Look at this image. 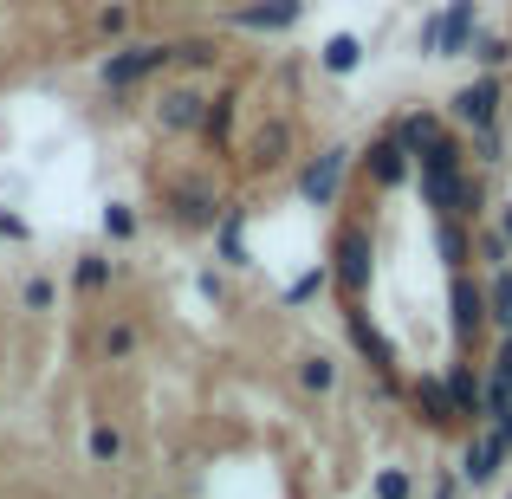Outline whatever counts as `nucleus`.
<instances>
[{
  "label": "nucleus",
  "instance_id": "f257e3e1",
  "mask_svg": "<svg viewBox=\"0 0 512 499\" xmlns=\"http://www.w3.org/2000/svg\"><path fill=\"white\" fill-rule=\"evenodd\" d=\"M331 286L344 292L350 305H363V292H370V279H376V240H370V227L363 221H344L338 234H331Z\"/></svg>",
  "mask_w": 512,
  "mask_h": 499
},
{
  "label": "nucleus",
  "instance_id": "f03ea898",
  "mask_svg": "<svg viewBox=\"0 0 512 499\" xmlns=\"http://www.w3.org/2000/svg\"><path fill=\"white\" fill-rule=\"evenodd\" d=\"M500 117H506V72H480V78H467L461 91H448V124L461 130V137L500 130Z\"/></svg>",
  "mask_w": 512,
  "mask_h": 499
},
{
  "label": "nucleus",
  "instance_id": "7ed1b4c3",
  "mask_svg": "<svg viewBox=\"0 0 512 499\" xmlns=\"http://www.w3.org/2000/svg\"><path fill=\"white\" fill-rule=\"evenodd\" d=\"M480 33V0H448L441 13L422 20V59H467Z\"/></svg>",
  "mask_w": 512,
  "mask_h": 499
},
{
  "label": "nucleus",
  "instance_id": "20e7f679",
  "mask_svg": "<svg viewBox=\"0 0 512 499\" xmlns=\"http://www.w3.org/2000/svg\"><path fill=\"white\" fill-rule=\"evenodd\" d=\"M467 169H474V163H467V137H461V130H448V137H435V143H428L422 156H415V182H422V201H428V208L441 214V201H448V188L461 182Z\"/></svg>",
  "mask_w": 512,
  "mask_h": 499
},
{
  "label": "nucleus",
  "instance_id": "39448f33",
  "mask_svg": "<svg viewBox=\"0 0 512 499\" xmlns=\"http://www.w3.org/2000/svg\"><path fill=\"white\" fill-rule=\"evenodd\" d=\"M448 331H454V344H461V357L487 337V279H474V266H467V273H448Z\"/></svg>",
  "mask_w": 512,
  "mask_h": 499
},
{
  "label": "nucleus",
  "instance_id": "423d86ee",
  "mask_svg": "<svg viewBox=\"0 0 512 499\" xmlns=\"http://www.w3.org/2000/svg\"><path fill=\"white\" fill-rule=\"evenodd\" d=\"M169 65H175L169 39H137V46H117L111 59L98 65V78H104V91H130V85H143V78L169 72Z\"/></svg>",
  "mask_w": 512,
  "mask_h": 499
},
{
  "label": "nucleus",
  "instance_id": "0eeeda50",
  "mask_svg": "<svg viewBox=\"0 0 512 499\" xmlns=\"http://www.w3.org/2000/svg\"><path fill=\"white\" fill-rule=\"evenodd\" d=\"M350 163H357V150H344V143H331V150H318L312 163L299 169V201H305V208H338Z\"/></svg>",
  "mask_w": 512,
  "mask_h": 499
},
{
  "label": "nucleus",
  "instance_id": "6e6552de",
  "mask_svg": "<svg viewBox=\"0 0 512 499\" xmlns=\"http://www.w3.org/2000/svg\"><path fill=\"white\" fill-rule=\"evenodd\" d=\"M163 208H169L175 227H188V234H214V221H221V195H214L201 175H188V182H169Z\"/></svg>",
  "mask_w": 512,
  "mask_h": 499
},
{
  "label": "nucleus",
  "instance_id": "1a4fd4ad",
  "mask_svg": "<svg viewBox=\"0 0 512 499\" xmlns=\"http://www.w3.org/2000/svg\"><path fill=\"white\" fill-rule=\"evenodd\" d=\"M441 383H448V402H454V422L461 428L487 422V376L474 370V357H454L448 370H441Z\"/></svg>",
  "mask_w": 512,
  "mask_h": 499
},
{
  "label": "nucleus",
  "instance_id": "9d476101",
  "mask_svg": "<svg viewBox=\"0 0 512 499\" xmlns=\"http://www.w3.org/2000/svg\"><path fill=\"white\" fill-rule=\"evenodd\" d=\"M357 163H363V182H370V188H383V195H389V188H402V182L415 175V156L402 150V143L389 137V130H383V137H376L370 150L357 156Z\"/></svg>",
  "mask_w": 512,
  "mask_h": 499
},
{
  "label": "nucleus",
  "instance_id": "9b49d317",
  "mask_svg": "<svg viewBox=\"0 0 512 499\" xmlns=\"http://www.w3.org/2000/svg\"><path fill=\"white\" fill-rule=\"evenodd\" d=\"M292 156H299V124H292V117H266L260 130H253V143H247V163L253 169H286Z\"/></svg>",
  "mask_w": 512,
  "mask_h": 499
},
{
  "label": "nucleus",
  "instance_id": "f8f14e48",
  "mask_svg": "<svg viewBox=\"0 0 512 499\" xmlns=\"http://www.w3.org/2000/svg\"><path fill=\"white\" fill-rule=\"evenodd\" d=\"M506 461H512V454L500 448V435H493V428H474V435H467V448H461V467H454V474H461V487H493Z\"/></svg>",
  "mask_w": 512,
  "mask_h": 499
},
{
  "label": "nucleus",
  "instance_id": "ddd939ff",
  "mask_svg": "<svg viewBox=\"0 0 512 499\" xmlns=\"http://www.w3.org/2000/svg\"><path fill=\"white\" fill-rule=\"evenodd\" d=\"M201 117H208V91H195V85H169L163 104H156L163 137H201Z\"/></svg>",
  "mask_w": 512,
  "mask_h": 499
},
{
  "label": "nucleus",
  "instance_id": "4468645a",
  "mask_svg": "<svg viewBox=\"0 0 512 499\" xmlns=\"http://www.w3.org/2000/svg\"><path fill=\"white\" fill-rule=\"evenodd\" d=\"M227 20H234L240 33H292V26L305 20V0H253V7H234Z\"/></svg>",
  "mask_w": 512,
  "mask_h": 499
},
{
  "label": "nucleus",
  "instance_id": "2eb2a0df",
  "mask_svg": "<svg viewBox=\"0 0 512 499\" xmlns=\"http://www.w3.org/2000/svg\"><path fill=\"white\" fill-rule=\"evenodd\" d=\"M409 409H415V422L435 428V435H441V428H461V422H454V402H448V383H441V376H415V383H409Z\"/></svg>",
  "mask_w": 512,
  "mask_h": 499
},
{
  "label": "nucleus",
  "instance_id": "dca6fc26",
  "mask_svg": "<svg viewBox=\"0 0 512 499\" xmlns=\"http://www.w3.org/2000/svg\"><path fill=\"white\" fill-rule=\"evenodd\" d=\"M344 331H350V344H357V357L370 363L376 376H389V370H396V350H389V337L370 325V312H363V305H350V312H344Z\"/></svg>",
  "mask_w": 512,
  "mask_h": 499
},
{
  "label": "nucleus",
  "instance_id": "f3484780",
  "mask_svg": "<svg viewBox=\"0 0 512 499\" xmlns=\"http://www.w3.org/2000/svg\"><path fill=\"white\" fill-rule=\"evenodd\" d=\"M389 137H396L409 156H422L435 137H448V117H441V111H428V104H422V111H402L396 124H389Z\"/></svg>",
  "mask_w": 512,
  "mask_h": 499
},
{
  "label": "nucleus",
  "instance_id": "a211bd4d",
  "mask_svg": "<svg viewBox=\"0 0 512 499\" xmlns=\"http://www.w3.org/2000/svg\"><path fill=\"white\" fill-rule=\"evenodd\" d=\"M234 117H240V98H234V91H214V98H208V117H201V143H208L214 156L234 150Z\"/></svg>",
  "mask_w": 512,
  "mask_h": 499
},
{
  "label": "nucleus",
  "instance_id": "6ab92c4d",
  "mask_svg": "<svg viewBox=\"0 0 512 499\" xmlns=\"http://www.w3.org/2000/svg\"><path fill=\"white\" fill-rule=\"evenodd\" d=\"M214 260L221 266H253V253H247V208H221V221H214Z\"/></svg>",
  "mask_w": 512,
  "mask_h": 499
},
{
  "label": "nucleus",
  "instance_id": "aec40b11",
  "mask_svg": "<svg viewBox=\"0 0 512 499\" xmlns=\"http://www.w3.org/2000/svg\"><path fill=\"white\" fill-rule=\"evenodd\" d=\"M435 253H441V266H448V273H467V266H474V227L435 214Z\"/></svg>",
  "mask_w": 512,
  "mask_h": 499
},
{
  "label": "nucleus",
  "instance_id": "412c9836",
  "mask_svg": "<svg viewBox=\"0 0 512 499\" xmlns=\"http://www.w3.org/2000/svg\"><path fill=\"white\" fill-rule=\"evenodd\" d=\"M338 357H325V350H305V357L299 363H292V383H299L305 389V396H318V402H325V396H338Z\"/></svg>",
  "mask_w": 512,
  "mask_h": 499
},
{
  "label": "nucleus",
  "instance_id": "4be33fe9",
  "mask_svg": "<svg viewBox=\"0 0 512 499\" xmlns=\"http://www.w3.org/2000/svg\"><path fill=\"white\" fill-rule=\"evenodd\" d=\"M111 279H117L111 253H78V260H72V292H78V299H104Z\"/></svg>",
  "mask_w": 512,
  "mask_h": 499
},
{
  "label": "nucleus",
  "instance_id": "5701e85b",
  "mask_svg": "<svg viewBox=\"0 0 512 499\" xmlns=\"http://www.w3.org/2000/svg\"><path fill=\"white\" fill-rule=\"evenodd\" d=\"M124 454H130V441H124V428H117V422H91L85 428V461L91 467L111 474V467H124Z\"/></svg>",
  "mask_w": 512,
  "mask_h": 499
},
{
  "label": "nucleus",
  "instance_id": "b1692460",
  "mask_svg": "<svg viewBox=\"0 0 512 499\" xmlns=\"http://www.w3.org/2000/svg\"><path fill=\"white\" fill-rule=\"evenodd\" d=\"M487 331L512 337V266H493L487 279Z\"/></svg>",
  "mask_w": 512,
  "mask_h": 499
},
{
  "label": "nucleus",
  "instance_id": "393cba45",
  "mask_svg": "<svg viewBox=\"0 0 512 499\" xmlns=\"http://www.w3.org/2000/svg\"><path fill=\"white\" fill-rule=\"evenodd\" d=\"M318 65H325L331 78H350V72L363 65V39H357V33H331L325 46H318Z\"/></svg>",
  "mask_w": 512,
  "mask_h": 499
},
{
  "label": "nucleus",
  "instance_id": "a878e982",
  "mask_svg": "<svg viewBox=\"0 0 512 499\" xmlns=\"http://www.w3.org/2000/svg\"><path fill=\"white\" fill-rule=\"evenodd\" d=\"M137 350H143V331L130 325V318H111V325L98 331V357H104V363H130Z\"/></svg>",
  "mask_w": 512,
  "mask_h": 499
},
{
  "label": "nucleus",
  "instance_id": "bb28decb",
  "mask_svg": "<svg viewBox=\"0 0 512 499\" xmlns=\"http://www.w3.org/2000/svg\"><path fill=\"white\" fill-rule=\"evenodd\" d=\"M325 292H331V266H305V273L292 279L286 292H279V305H286V312H305V305L325 299Z\"/></svg>",
  "mask_w": 512,
  "mask_h": 499
},
{
  "label": "nucleus",
  "instance_id": "cd10ccee",
  "mask_svg": "<svg viewBox=\"0 0 512 499\" xmlns=\"http://www.w3.org/2000/svg\"><path fill=\"white\" fill-rule=\"evenodd\" d=\"M467 163H474L480 175L500 169L506 163V130H474V137H467Z\"/></svg>",
  "mask_w": 512,
  "mask_h": 499
},
{
  "label": "nucleus",
  "instance_id": "c85d7f7f",
  "mask_svg": "<svg viewBox=\"0 0 512 499\" xmlns=\"http://www.w3.org/2000/svg\"><path fill=\"white\" fill-rule=\"evenodd\" d=\"M467 59H480V72H506V65H512V39L506 33H474Z\"/></svg>",
  "mask_w": 512,
  "mask_h": 499
},
{
  "label": "nucleus",
  "instance_id": "c756f323",
  "mask_svg": "<svg viewBox=\"0 0 512 499\" xmlns=\"http://www.w3.org/2000/svg\"><path fill=\"white\" fill-rule=\"evenodd\" d=\"M370 499H415V474H409V467H376V474H370Z\"/></svg>",
  "mask_w": 512,
  "mask_h": 499
},
{
  "label": "nucleus",
  "instance_id": "7c9ffc66",
  "mask_svg": "<svg viewBox=\"0 0 512 499\" xmlns=\"http://www.w3.org/2000/svg\"><path fill=\"white\" fill-rule=\"evenodd\" d=\"M104 240H111V247H130V240H137V208L111 201V208H104Z\"/></svg>",
  "mask_w": 512,
  "mask_h": 499
},
{
  "label": "nucleus",
  "instance_id": "2f4dec72",
  "mask_svg": "<svg viewBox=\"0 0 512 499\" xmlns=\"http://www.w3.org/2000/svg\"><path fill=\"white\" fill-rule=\"evenodd\" d=\"M175 65L208 72V65H221V46H214V39H182V46H175Z\"/></svg>",
  "mask_w": 512,
  "mask_h": 499
},
{
  "label": "nucleus",
  "instance_id": "473e14b6",
  "mask_svg": "<svg viewBox=\"0 0 512 499\" xmlns=\"http://www.w3.org/2000/svg\"><path fill=\"white\" fill-rule=\"evenodd\" d=\"M20 305H26V312H52V305H59V286H52L46 273H33V279L20 286Z\"/></svg>",
  "mask_w": 512,
  "mask_h": 499
},
{
  "label": "nucleus",
  "instance_id": "72a5a7b5",
  "mask_svg": "<svg viewBox=\"0 0 512 499\" xmlns=\"http://www.w3.org/2000/svg\"><path fill=\"white\" fill-rule=\"evenodd\" d=\"M474 253H480L487 266H512V247L500 240V227H480V234H474Z\"/></svg>",
  "mask_w": 512,
  "mask_h": 499
},
{
  "label": "nucleus",
  "instance_id": "f704fd0d",
  "mask_svg": "<svg viewBox=\"0 0 512 499\" xmlns=\"http://www.w3.org/2000/svg\"><path fill=\"white\" fill-rule=\"evenodd\" d=\"M98 33H104V39H124V33H130V7H124V0L98 7Z\"/></svg>",
  "mask_w": 512,
  "mask_h": 499
},
{
  "label": "nucleus",
  "instance_id": "c9c22d12",
  "mask_svg": "<svg viewBox=\"0 0 512 499\" xmlns=\"http://www.w3.org/2000/svg\"><path fill=\"white\" fill-rule=\"evenodd\" d=\"M487 383H500L506 396H512V337H500V350H493V370H487Z\"/></svg>",
  "mask_w": 512,
  "mask_h": 499
},
{
  "label": "nucleus",
  "instance_id": "e433bc0d",
  "mask_svg": "<svg viewBox=\"0 0 512 499\" xmlns=\"http://www.w3.org/2000/svg\"><path fill=\"white\" fill-rule=\"evenodd\" d=\"M0 240H13V247H26V240H33V227H26L20 214H7V208H0Z\"/></svg>",
  "mask_w": 512,
  "mask_h": 499
},
{
  "label": "nucleus",
  "instance_id": "4c0bfd02",
  "mask_svg": "<svg viewBox=\"0 0 512 499\" xmlns=\"http://www.w3.org/2000/svg\"><path fill=\"white\" fill-rule=\"evenodd\" d=\"M195 286H201V299H214V305H221V299H227V279H221V273H201V279H195Z\"/></svg>",
  "mask_w": 512,
  "mask_h": 499
},
{
  "label": "nucleus",
  "instance_id": "58836bf2",
  "mask_svg": "<svg viewBox=\"0 0 512 499\" xmlns=\"http://www.w3.org/2000/svg\"><path fill=\"white\" fill-rule=\"evenodd\" d=\"M435 499H461V474H441L435 480Z\"/></svg>",
  "mask_w": 512,
  "mask_h": 499
},
{
  "label": "nucleus",
  "instance_id": "ea45409f",
  "mask_svg": "<svg viewBox=\"0 0 512 499\" xmlns=\"http://www.w3.org/2000/svg\"><path fill=\"white\" fill-rule=\"evenodd\" d=\"M500 240L512 247V201H500Z\"/></svg>",
  "mask_w": 512,
  "mask_h": 499
},
{
  "label": "nucleus",
  "instance_id": "a19ab883",
  "mask_svg": "<svg viewBox=\"0 0 512 499\" xmlns=\"http://www.w3.org/2000/svg\"><path fill=\"white\" fill-rule=\"evenodd\" d=\"M169 7H201V0H169Z\"/></svg>",
  "mask_w": 512,
  "mask_h": 499
}]
</instances>
